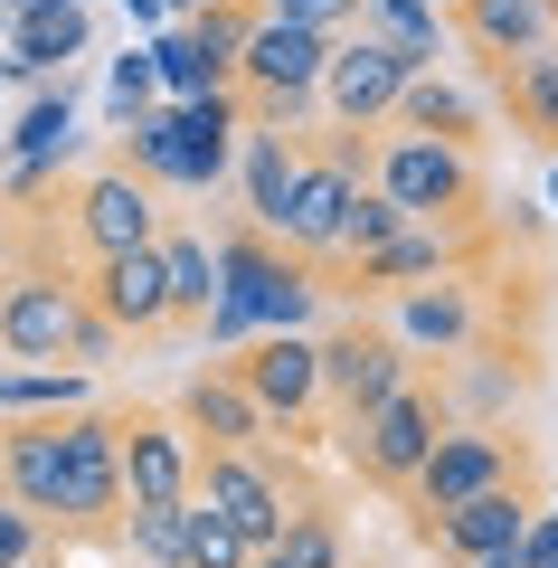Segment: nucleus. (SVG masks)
I'll return each instance as SVG.
<instances>
[{
  "instance_id": "b1692460",
  "label": "nucleus",
  "mask_w": 558,
  "mask_h": 568,
  "mask_svg": "<svg viewBox=\"0 0 558 568\" xmlns=\"http://www.w3.org/2000/svg\"><path fill=\"white\" fill-rule=\"evenodd\" d=\"M58 426L67 417H10L0 426V493L20 511H39V521L58 503Z\"/></svg>"
},
{
  "instance_id": "6ab92c4d",
  "label": "nucleus",
  "mask_w": 558,
  "mask_h": 568,
  "mask_svg": "<svg viewBox=\"0 0 558 568\" xmlns=\"http://www.w3.org/2000/svg\"><path fill=\"white\" fill-rule=\"evenodd\" d=\"M520 530H530V493H520V484L474 493V503H455V511H417V540H426V549H445V559L520 549Z\"/></svg>"
},
{
  "instance_id": "7ed1b4c3",
  "label": "nucleus",
  "mask_w": 558,
  "mask_h": 568,
  "mask_svg": "<svg viewBox=\"0 0 558 568\" xmlns=\"http://www.w3.org/2000/svg\"><path fill=\"white\" fill-rule=\"evenodd\" d=\"M48 530H67V540H114L123 530V455H114V417L104 407H77L58 426V503H48Z\"/></svg>"
},
{
  "instance_id": "5701e85b",
  "label": "nucleus",
  "mask_w": 558,
  "mask_h": 568,
  "mask_svg": "<svg viewBox=\"0 0 558 568\" xmlns=\"http://www.w3.org/2000/svg\"><path fill=\"white\" fill-rule=\"evenodd\" d=\"M455 29L483 67H501V58H530V48L558 39V0H464Z\"/></svg>"
},
{
  "instance_id": "dca6fc26",
  "label": "nucleus",
  "mask_w": 558,
  "mask_h": 568,
  "mask_svg": "<svg viewBox=\"0 0 558 568\" xmlns=\"http://www.w3.org/2000/svg\"><path fill=\"white\" fill-rule=\"evenodd\" d=\"M237 133H246V104L237 85H219V95H190L171 104V142H180V190L190 200H209V190L237 171Z\"/></svg>"
},
{
  "instance_id": "f03ea898",
  "label": "nucleus",
  "mask_w": 558,
  "mask_h": 568,
  "mask_svg": "<svg viewBox=\"0 0 558 568\" xmlns=\"http://www.w3.org/2000/svg\"><path fill=\"white\" fill-rule=\"evenodd\" d=\"M369 190L398 200V219L417 227H483V152H455V142H426V133H388L369 142Z\"/></svg>"
},
{
  "instance_id": "2f4dec72",
  "label": "nucleus",
  "mask_w": 558,
  "mask_h": 568,
  "mask_svg": "<svg viewBox=\"0 0 558 568\" xmlns=\"http://www.w3.org/2000/svg\"><path fill=\"white\" fill-rule=\"evenodd\" d=\"M398 227H417V219H398V200H388V190H369V181H359L351 219H341V265H351V256H369V246H388Z\"/></svg>"
},
{
  "instance_id": "4468645a",
  "label": "nucleus",
  "mask_w": 558,
  "mask_h": 568,
  "mask_svg": "<svg viewBox=\"0 0 558 568\" xmlns=\"http://www.w3.org/2000/svg\"><path fill=\"white\" fill-rule=\"evenodd\" d=\"M483 246V227H398L388 246L351 256V284L359 294H407V284H436V275H464V256Z\"/></svg>"
},
{
  "instance_id": "72a5a7b5",
  "label": "nucleus",
  "mask_w": 558,
  "mask_h": 568,
  "mask_svg": "<svg viewBox=\"0 0 558 568\" xmlns=\"http://www.w3.org/2000/svg\"><path fill=\"white\" fill-rule=\"evenodd\" d=\"M104 95H114V114H123V123H133V114H152V95H161L152 48H123V58H114V85H104Z\"/></svg>"
},
{
  "instance_id": "4be33fe9",
  "label": "nucleus",
  "mask_w": 558,
  "mask_h": 568,
  "mask_svg": "<svg viewBox=\"0 0 558 568\" xmlns=\"http://www.w3.org/2000/svg\"><path fill=\"white\" fill-rule=\"evenodd\" d=\"M483 77H493V95H501V123H511L520 142H539V152H558V39L530 48V58L483 67Z\"/></svg>"
},
{
  "instance_id": "6e6552de",
  "label": "nucleus",
  "mask_w": 558,
  "mask_h": 568,
  "mask_svg": "<svg viewBox=\"0 0 558 568\" xmlns=\"http://www.w3.org/2000/svg\"><path fill=\"white\" fill-rule=\"evenodd\" d=\"M530 474V436H511V426H445L436 455L417 465V484H407V503L417 511H455L474 503V493H501Z\"/></svg>"
},
{
  "instance_id": "7c9ffc66",
  "label": "nucleus",
  "mask_w": 558,
  "mask_h": 568,
  "mask_svg": "<svg viewBox=\"0 0 558 568\" xmlns=\"http://www.w3.org/2000/svg\"><path fill=\"white\" fill-rule=\"evenodd\" d=\"M180 521H190V503H133L123 549H133L142 568H180Z\"/></svg>"
},
{
  "instance_id": "f704fd0d",
  "label": "nucleus",
  "mask_w": 558,
  "mask_h": 568,
  "mask_svg": "<svg viewBox=\"0 0 558 568\" xmlns=\"http://www.w3.org/2000/svg\"><path fill=\"white\" fill-rule=\"evenodd\" d=\"M39 549H48V521H39V511H20L10 493H0V568L39 559Z\"/></svg>"
},
{
  "instance_id": "f257e3e1",
  "label": "nucleus",
  "mask_w": 558,
  "mask_h": 568,
  "mask_svg": "<svg viewBox=\"0 0 558 568\" xmlns=\"http://www.w3.org/2000/svg\"><path fill=\"white\" fill-rule=\"evenodd\" d=\"M123 332L85 304V275L67 265V246H10L0 256V361L20 369H95L114 361Z\"/></svg>"
},
{
  "instance_id": "a211bd4d",
  "label": "nucleus",
  "mask_w": 558,
  "mask_h": 568,
  "mask_svg": "<svg viewBox=\"0 0 558 568\" xmlns=\"http://www.w3.org/2000/svg\"><path fill=\"white\" fill-rule=\"evenodd\" d=\"M388 133H426V142H455V152H483L493 114H483L474 85H455V77H436V67H417V77L398 85V104H388Z\"/></svg>"
},
{
  "instance_id": "c756f323",
  "label": "nucleus",
  "mask_w": 558,
  "mask_h": 568,
  "mask_svg": "<svg viewBox=\"0 0 558 568\" xmlns=\"http://www.w3.org/2000/svg\"><path fill=\"white\" fill-rule=\"evenodd\" d=\"M246 559H256V549H246L209 503H190V521H180V568H246Z\"/></svg>"
},
{
  "instance_id": "bb28decb",
  "label": "nucleus",
  "mask_w": 558,
  "mask_h": 568,
  "mask_svg": "<svg viewBox=\"0 0 558 568\" xmlns=\"http://www.w3.org/2000/svg\"><path fill=\"white\" fill-rule=\"evenodd\" d=\"M77 407H95L85 369H0V426L10 417H77Z\"/></svg>"
},
{
  "instance_id": "2eb2a0df",
  "label": "nucleus",
  "mask_w": 558,
  "mask_h": 568,
  "mask_svg": "<svg viewBox=\"0 0 558 568\" xmlns=\"http://www.w3.org/2000/svg\"><path fill=\"white\" fill-rule=\"evenodd\" d=\"M388 332H398L417 361H464L474 351V332H483V294L464 275H436V284H407L398 294V313H388Z\"/></svg>"
},
{
  "instance_id": "37998d69",
  "label": "nucleus",
  "mask_w": 558,
  "mask_h": 568,
  "mask_svg": "<svg viewBox=\"0 0 558 568\" xmlns=\"http://www.w3.org/2000/svg\"><path fill=\"white\" fill-rule=\"evenodd\" d=\"M549 190H558V181H549Z\"/></svg>"
},
{
  "instance_id": "20e7f679",
  "label": "nucleus",
  "mask_w": 558,
  "mask_h": 568,
  "mask_svg": "<svg viewBox=\"0 0 558 568\" xmlns=\"http://www.w3.org/2000/svg\"><path fill=\"white\" fill-rule=\"evenodd\" d=\"M445 426H455L445 388L407 379L398 398H379L369 417H351V426H341V446H351V474H359V484H379V493H407V484H417V465L436 455V436H445Z\"/></svg>"
},
{
  "instance_id": "f3484780",
  "label": "nucleus",
  "mask_w": 558,
  "mask_h": 568,
  "mask_svg": "<svg viewBox=\"0 0 558 568\" xmlns=\"http://www.w3.org/2000/svg\"><path fill=\"white\" fill-rule=\"evenodd\" d=\"M171 417L190 426V446H275V426H265V407L237 388V369H190L171 398Z\"/></svg>"
},
{
  "instance_id": "c9c22d12",
  "label": "nucleus",
  "mask_w": 558,
  "mask_h": 568,
  "mask_svg": "<svg viewBox=\"0 0 558 568\" xmlns=\"http://www.w3.org/2000/svg\"><path fill=\"white\" fill-rule=\"evenodd\" d=\"M520 568H558V503H530V530H520Z\"/></svg>"
},
{
  "instance_id": "58836bf2",
  "label": "nucleus",
  "mask_w": 558,
  "mask_h": 568,
  "mask_svg": "<svg viewBox=\"0 0 558 568\" xmlns=\"http://www.w3.org/2000/svg\"><path fill=\"white\" fill-rule=\"evenodd\" d=\"M246 568H294V559H284V549H256V559H246Z\"/></svg>"
},
{
  "instance_id": "9b49d317",
  "label": "nucleus",
  "mask_w": 558,
  "mask_h": 568,
  "mask_svg": "<svg viewBox=\"0 0 558 568\" xmlns=\"http://www.w3.org/2000/svg\"><path fill=\"white\" fill-rule=\"evenodd\" d=\"M67 237H77L85 256H123V246H152V237H161V190H142L123 162L85 171V181L67 190Z\"/></svg>"
},
{
  "instance_id": "c85d7f7f",
  "label": "nucleus",
  "mask_w": 558,
  "mask_h": 568,
  "mask_svg": "<svg viewBox=\"0 0 558 568\" xmlns=\"http://www.w3.org/2000/svg\"><path fill=\"white\" fill-rule=\"evenodd\" d=\"M284 559L294 568H351V549H341V511H322V503H303L294 521H284Z\"/></svg>"
},
{
  "instance_id": "9d476101",
  "label": "nucleus",
  "mask_w": 558,
  "mask_h": 568,
  "mask_svg": "<svg viewBox=\"0 0 558 568\" xmlns=\"http://www.w3.org/2000/svg\"><path fill=\"white\" fill-rule=\"evenodd\" d=\"M104 417H114V455H123V511L133 503H190V465H200L190 426L171 407H104Z\"/></svg>"
},
{
  "instance_id": "39448f33",
  "label": "nucleus",
  "mask_w": 558,
  "mask_h": 568,
  "mask_svg": "<svg viewBox=\"0 0 558 568\" xmlns=\"http://www.w3.org/2000/svg\"><path fill=\"white\" fill-rule=\"evenodd\" d=\"M190 503H209L246 549H275L284 521L303 511L294 484H284V465L265 446H200V465H190Z\"/></svg>"
},
{
  "instance_id": "e433bc0d",
  "label": "nucleus",
  "mask_w": 558,
  "mask_h": 568,
  "mask_svg": "<svg viewBox=\"0 0 558 568\" xmlns=\"http://www.w3.org/2000/svg\"><path fill=\"white\" fill-rule=\"evenodd\" d=\"M455 568H520V549H483V559H455Z\"/></svg>"
},
{
  "instance_id": "423d86ee",
  "label": "nucleus",
  "mask_w": 558,
  "mask_h": 568,
  "mask_svg": "<svg viewBox=\"0 0 558 568\" xmlns=\"http://www.w3.org/2000/svg\"><path fill=\"white\" fill-rule=\"evenodd\" d=\"M407 77H417V58H407V48L388 39L379 20H359L351 39H332V58H322V85H313V104H322V123H332V133H379Z\"/></svg>"
},
{
  "instance_id": "473e14b6",
  "label": "nucleus",
  "mask_w": 558,
  "mask_h": 568,
  "mask_svg": "<svg viewBox=\"0 0 558 568\" xmlns=\"http://www.w3.org/2000/svg\"><path fill=\"white\" fill-rule=\"evenodd\" d=\"M275 20H294V29H313V39H351L359 20H369V0H265Z\"/></svg>"
},
{
  "instance_id": "cd10ccee",
  "label": "nucleus",
  "mask_w": 558,
  "mask_h": 568,
  "mask_svg": "<svg viewBox=\"0 0 558 568\" xmlns=\"http://www.w3.org/2000/svg\"><path fill=\"white\" fill-rule=\"evenodd\" d=\"M123 171L142 190H180V142H171V114H133L123 123Z\"/></svg>"
},
{
  "instance_id": "1a4fd4ad",
  "label": "nucleus",
  "mask_w": 558,
  "mask_h": 568,
  "mask_svg": "<svg viewBox=\"0 0 558 568\" xmlns=\"http://www.w3.org/2000/svg\"><path fill=\"white\" fill-rule=\"evenodd\" d=\"M313 351H322V398L341 407V426H351V417H369L379 398H398V388L417 379V351H407L398 332L359 323V313L332 332V342H313Z\"/></svg>"
},
{
  "instance_id": "a878e982",
  "label": "nucleus",
  "mask_w": 558,
  "mask_h": 568,
  "mask_svg": "<svg viewBox=\"0 0 558 568\" xmlns=\"http://www.w3.org/2000/svg\"><path fill=\"white\" fill-rule=\"evenodd\" d=\"M67 58H85V10H10L0 77H67Z\"/></svg>"
},
{
  "instance_id": "79ce46f5",
  "label": "nucleus",
  "mask_w": 558,
  "mask_h": 568,
  "mask_svg": "<svg viewBox=\"0 0 558 568\" xmlns=\"http://www.w3.org/2000/svg\"><path fill=\"white\" fill-rule=\"evenodd\" d=\"M171 10H180V20H190V10H209V0H171Z\"/></svg>"
},
{
  "instance_id": "393cba45",
  "label": "nucleus",
  "mask_w": 558,
  "mask_h": 568,
  "mask_svg": "<svg viewBox=\"0 0 558 568\" xmlns=\"http://www.w3.org/2000/svg\"><path fill=\"white\" fill-rule=\"evenodd\" d=\"M161 284H171V332L209 323V304H219V246H209L200 227L161 219Z\"/></svg>"
},
{
  "instance_id": "aec40b11",
  "label": "nucleus",
  "mask_w": 558,
  "mask_h": 568,
  "mask_svg": "<svg viewBox=\"0 0 558 568\" xmlns=\"http://www.w3.org/2000/svg\"><path fill=\"white\" fill-rule=\"evenodd\" d=\"M294 181H303V133H265V123H246V133H237V200H246V227L284 237Z\"/></svg>"
},
{
  "instance_id": "0eeeda50",
  "label": "nucleus",
  "mask_w": 558,
  "mask_h": 568,
  "mask_svg": "<svg viewBox=\"0 0 558 568\" xmlns=\"http://www.w3.org/2000/svg\"><path fill=\"white\" fill-rule=\"evenodd\" d=\"M219 294L256 313V332H303L322 304V275L303 256H284L265 227H219Z\"/></svg>"
},
{
  "instance_id": "ddd939ff",
  "label": "nucleus",
  "mask_w": 558,
  "mask_h": 568,
  "mask_svg": "<svg viewBox=\"0 0 558 568\" xmlns=\"http://www.w3.org/2000/svg\"><path fill=\"white\" fill-rule=\"evenodd\" d=\"M85 304L123 332V342H161L171 332V284H161V237L123 246V256H85Z\"/></svg>"
},
{
  "instance_id": "a19ab883",
  "label": "nucleus",
  "mask_w": 558,
  "mask_h": 568,
  "mask_svg": "<svg viewBox=\"0 0 558 568\" xmlns=\"http://www.w3.org/2000/svg\"><path fill=\"white\" fill-rule=\"evenodd\" d=\"M20 568H67V559H48V549H39V559H20Z\"/></svg>"
},
{
  "instance_id": "ea45409f",
  "label": "nucleus",
  "mask_w": 558,
  "mask_h": 568,
  "mask_svg": "<svg viewBox=\"0 0 558 568\" xmlns=\"http://www.w3.org/2000/svg\"><path fill=\"white\" fill-rule=\"evenodd\" d=\"M123 10H133V20H152V10H161V0H123Z\"/></svg>"
},
{
  "instance_id": "412c9836",
  "label": "nucleus",
  "mask_w": 558,
  "mask_h": 568,
  "mask_svg": "<svg viewBox=\"0 0 558 568\" xmlns=\"http://www.w3.org/2000/svg\"><path fill=\"white\" fill-rule=\"evenodd\" d=\"M67 133H77V95H67V77L48 85L39 104H29L20 114V133H10V162H0V190H10V200H48V171L67 162Z\"/></svg>"
},
{
  "instance_id": "f8f14e48",
  "label": "nucleus",
  "mask_w": 558,
  "mask_h": 568,
  "mask_svg": "<svg viewBox=\"0 0 558 568\" xmlns=\"http://www.w3.org/2000/svg\"><path fill=\"white\" fill-rule=\"evenodd\" d=\"M237 388L265 407V426H313V407H322V351H313V332H256V342L237 351Z\"/></svg>"
},
{
  "instance_id": "4c0bfd02",
  "label": "nucleus",
  "mask_w": 558,
  "mask_h": 568,
  "mask_svg": "<svg viewBox=\"0 0 558 568\" xmlns=\"http://www.w3.org/2000/svg\"><path fill=\"white\" fill-rule=\"evenodd\" d=\"M10 10H85V0H10Z\"/></svg>"
}]
</instances>
